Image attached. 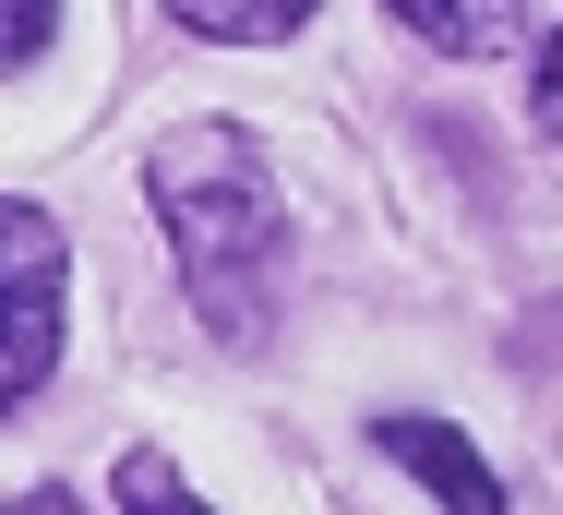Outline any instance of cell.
I'll return each mask as SVG.
<instances>
[{"mask_svg": "<svg viewBox=\"0 0 563 515\" xmlns=\"http://www.w3.org/2000/svg\"><path fill=\"white\" fill-rule=\"evenodd\" d=\"M144 193H156V228L168 252L192 264V288L228 336H252L264 311V276L288 252V193H276V156L240 132V120H192L144 156Z\"/></svg>", "mask_w": 563, "mask_h": 515, "instance_id": "1", "label": "cell"}, {"mask_svg": "<svg viewBox=\"0 0 563 515\" xmlns=\"http://www.w3.org/2000/svg\"><path fill=\"white\" fill-rule=\"evenodd\" d=\"M0 288H12V408H36L48 396V372H60V228H48V205H0Z\"/></svg>", "mask_w": 563, "mask_h": 515, "instance_id": "2", "label": "cell"}, {"mask_svg": "<svg viewBox=\"0 0 563 515\" xmlns=\"http://www.w3.org/2000/svg\"><path fill=\"white\" fill-rule=\"evenodd\" d=\"M372 443H384L444 515H504V480H492V456H479L467 431H444V419H384Z\"/></svg>", "mask_w": 563, "mask_h": 515, "instance_id": "3", "label": "cell"}, {"mask_svg": "<svg viewBox=\"0 0 563 515\" xmlns=\"http://www.w3.org/2000/svg\"><path fill=\"white\" fill-rule=\"evenodd\" d=\"M408 36H432L444 61H504L516 48V24H528V0H384Z\"/></svg>", "mask_w": 563, "mask_h": 515, "instance_id": "4", "label": "cell"}, {"mask_svg": "<svg viewBox=\"0 0 563 515\" xmlns=\"http://www.w3.org/2000/svg\"><path fill=\"white\" fill-rule=\"evenodd\" d=\"M168 24L205 36V48H276V36L312 24V0H168Z\"/></svg>", "mask_w": 563, "mask_h": 515, "instance_id": "5", "label": "cell"}, {"mask_svg": "<svg viewBox=\"0 0 563 515\" xmlns=\"http://www.w3.org/2000/svg\"><path fill=\"white\" fill-rule=\"evenodd\" d=\"M120 515H217V504H205L156 443H132V456H120Z\"/></svg>", "mask_w": 563, "mask_h": 515, "instance_id": "6", "label": "cell"}, {"mask_svg": "<svg viewBox=\"0 0 563 515\" xmlns=\"http://www.w3.org/2000/svg\"><path fill=\"white\" fill-rule=\"evenodd\" d=\"M528 120H540V144H563V24L540 36V73H528Z\"/></svg>", "mask_w": 563, "mask_h": 515, "instance_id": "7", "label": "cell"}, {"mask_svg": "<svg viewBox=\"0 0 563 515\" xmlns=\"http://www.w3.org/2000/svg\"><path fill=\"white\" fill-rule=\"evenodd\" d=\"M48 12H60V0H12V36H0V61H12V73H36V61H48Z\"/></svg>", "mask_w": 563, "mask_h": 515, "instance_id": "8", "label": "cell"}, {"mask_svg": "<svg viewBox=\"0 0 563 515\" xmlns=\"http://www.w3.org/2000/svg\"><path fill=\"white\" fill-rule=\"evenodd\" d=\"M12 515H85V504H73V492H24Z\"/></svg>", "mask_w": 563, "mask_h": 515, "instance_id": "9", "label": "cell"}]
</instances>
